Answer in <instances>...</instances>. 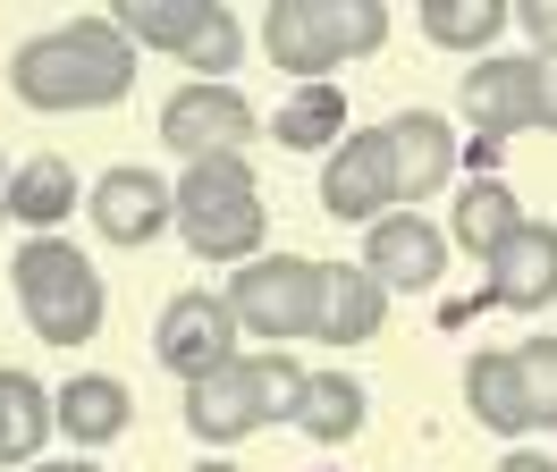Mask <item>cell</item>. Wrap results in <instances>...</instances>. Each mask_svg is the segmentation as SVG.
<instances>
[{
    "label": "cell",
    "mask_w": 557,
    "mask_h": 472,
    "mask_svg": "<svg viewBox=\"0 0 557 472\" xmlns=\"http://www.w3.org/2000/svg\"><path fill=\"white\" fill-rule=\"evenodd\" d=\"M516 228H523L516 186H498V177H473V186H465V202H456V245L490 262V253H498V245H507Z\"/></svg>",
    "instance_id": "24"
},
{
    "label": "cell",
    "mask_w": 557,
    "mask_h": 472,
    "mask_svg": "<svg viewBox=\"0 0 557 472\" xmlns=\"http://www.w3.org/2000/svg\"><path fill=\"white\" fill-rule=\"evenodd\" d=\"M516 371H523L532 431H557V337H523V346H516Z\"/></svg>",
    "instance_id": "25"
},
{
    "label": "cell",
    "mask_w": 557,
    "mask_h": 472,
    "mask_svg": "<svg viewBox=\"0 0 557 472\" xmlns=\"http://www.w3.org/2000/svg\"><path fill=\"white\" fill-rule=\"evenodd\" d=\"M195 472H237V464H220V456H211V464H195Z\"/></svg>",
    "instance_id": "31"
},
{
    "label": "cell",
    "mask_w": 557,
    "mask_h": 472,
    "mask_svg": "<svg viewBox=\"0 0 557 472\" xmlns=\"http://www.w3.org/2000/svg\"><path fill=\"white\" fill-rule=\"evenodd\" d=\"M381 321H388V287L372 270L363 262H321V321H313L321 346H363V337H381Z\"/></svg>",
    "instance_id": "15"
},
{
    "label": "cell",
    "mask_w": 557,
    "mask_h": 472,
    "mask_svg": "<svg viewBox=\"0 0 557 472\" xmlns=\"http://www.w3.org/2000/svg\"><path fill=\"white\" fill-rule=\"evenodd\" d=\"M363 270L381 278L388 296H431V287L448 278V236L431 228L422 211H388V220H372V236H363Z\"/></svg>",
    "instance_id": "11"
},
{
    "label": "cell",
    "mask_w": 557,
    "mask_h": 472,
    "mask_svg": "<svg viewBox=\"0 0 557 472\" xmlns=\"http://www.w3.org/2000/svg\"><path fill=\"white\" fill-rule=\"evenodd\" d=\"M60 431V413H51V388H42L35 371H0V464H42V438Z\"/></svg>",
    "instance_id": "20"
},
{
    "label": "cell",
    "mask_w": 557,
    "mask_h": 472,
    "mask_svg": "<svg viewBox=\"0 0 557 472\" xmlns=\"http://www.w3.org/2000/svg\"><path fill=\"white\" fill-rule=\"evenodd\" d=\"M465 405H473V422L490 431H532V405H523V371H516V346L498 355V346H473L465 355Z\"/></svg>",
    "instance_id": "18"
},
{
    "label": "cell",
    "mask_w": 557,
    "mask_h": 472,
    "mask_svg": "<svg viewBox=\"0 0 557 472\" xmlns=\"http://www.w3.org/2000/svg\"><path fill=\"white\" fill-rule=\"evenodd\" d=\"M516 17H523V34H532V51L557 60V0H516Z\"/></svg>",
    "instance_id": "26"
},
{
    "label": "cell",
    "mask_w": 557,
    "mask_h": 472,
    "mask_svg": "<svg viewBox=\"0 0 557 472\" xmlns=\"http://www.w3.org/2000/svg\"><path fill=\"white\" fill-rule=\"evenodd\" d=\"M381 135H388V161H397V211L422 202V195H440L456 177V127L440 110H397Z\"/></svg>",
    "instance_id": "14"
},
{
    "label": "cell",
    "mask_w": 557,
    "mask_h": 472,
    "mask_svg": "<svg viewBox=\"0 0 557 472\" xmlns=\"http://www.w3.org/2000/svg\"><path fill=\"white\" fill-rule=\"evenodd\" d=\"M363 380H355V371H305V388H296V413H287V422H296V431L305 438H321V447H347L355 431H363Z\"/></svg>",
    "instance_id": "19"
},
{
    "label": "cell",
    "mask_w": 557,
    "mask_h": 472,
    "mask_svg": "<svg viewBox=\"0 0 557 472\" xmlns=\"http://www.w3.org/2000/svg\"><path fill=\"white\" fill-rule=\"evenodd\" d=\"M456 94H465V119H473V135H482L490 152H498L507 135L541 127V60H532V51H523V60H507V51L473 60V76H465Z\"/></svg>",
    "instance_id": "10"
},
{
    "label": "cell",
    "mask_w": 557,
    "mask_h": 472,
    "mask_svg": "<svg viewBox=\"0 0 557 472\" xmlns=\"http://www.w3.org/2000/svg\"><path fill=\"white\" fill-rule=\"evenodd\" d=\"M321 211L330 220H388L397 211V161H388V135L381 127H347L321 161Z\"/></svg>",
    "instance_id": "9"
},
{
    "label": "cell",
    "mask_w": 557,
    "mask_h": 472,
    "mask_svg": "<svg viewBox=\"0 0 557 472\" xmlns=\"http://www.w3.org/2000/svg\"><path fill=\"white\" fill-rule=\"evenodd\" d=\"M414 9H422V34L440 51H473V60H490V42L516 17V0H414Z\"/></svg>",
    "instance_id": "22"
},
{
    "label": "cell",
    "mask_w": 557,
    "mask_h": 472,
    "mask_svg": "<svg viewBox=\"0 0 557 472\" xmlns=\"http://www.w3.org/2000/svg\"><path fill=\"white\" fill-rule=\"evenodd\" d=\"M51 413H60V431H69L76 447H110V438L127 431L136 397H127V380H110V371H76L69 388H51Z\"/></svg>",
    "instance_id": "16"
},
{
    "label": "cell",
    "mask_w": 557,
    "mask_h": 472,
    "mask_svg": "<svg viewBox=\"0 0 557 472\" xmlns=\"http://www.w3.org/2000/svg\"><path fill=\"white\" fill-rule=\"evenodd\" d=\"M211 17H220V0H110V26L136 51H177V60L203 42Z\"/></svg>",
    "instance_id": "17"
},
{
    "label": "cell",
    "mask_w": 557,
    "mask_h": 472,
    "mask_svg": "<svg viewBox=\"0 0 557 472\" xmlns=\"http://www.w3.org/2000/svg\"><path fill=\"white\" fill-rule=\"evenodd\" d=\"M347 135V94L338 85H296L278 101V152H330Z\"/></svg>",
    "instance_id": "23"
},
{
    "label": "cell",
    "mask_w": 557,
    "mask_h": 472,
    "mask_svg": "<svg viewBox=\"0 0 557 472\" xmlns=\"http://www.w3.org/2000/svg\"><path fill=\"white\" fill-rule=\"evenodd\" d=\"M161 144H170L177 161H220V152H245L253 144V101L237 85H177L161 101Z\"/></svg>",
    "instance_id": "8"
},
{
    "label": "cell",
    "mask_w": 557,
    "mask_h": 472,
    "mask_svg": "<svg viewBox=\"0 0 557 472\" xmlns=\"http://www.w3.org/2000/svg\"><path fill=\"white\" fill-rule=\"evenodd\" d=\"M490 278H482V303H507V312H541L557 296V228L549 220H523L498 253H490Z\"/></svg>",
    "instance_id": "13"
},
{
    "label": "cell",
    "mask_w": 557,
    "mask_h": 472,
    "mask_svg": "<svg viewBox=\"0 0 557 472\" xmlns=\"http://www.w3.org/2000/svg\"><path fill=\"white\" fill-rule=\"evenodd\" d=\"M26 472H102V464H85V456H69V464H26Z\"/></svg>",
    "instance_id": "29"
},
{
    "label": "cell",
    "mask_w": 557,
    "mask_h": 472,
    "mask_svg": "<svg viewBox=\"0 0 557 472\" xmlns=\"http://www.w3.org/2000/svg\"><path fill=\"white\" fill-rule=\"evenodd\" d=\"M76 211V169L60 152H35V161L9 169V220H26L35 236H51Z\"/></svg>",
    "instance_id": "21"
},
{
    "label": "cell",
    "mask_w": 557,
    "mask_h": 472,
    "mask_svg": "<svg viewBox=\"0 0 557 472\" xmlns=\"http://www.w3.org/2000/svg\"><path fill=\"white\" fill-rule=\"evenodd\" d=\"M0 220H9V169H0Z\"/></svg>",
    "instance_id": "30"
},
{
    "label": "cell",
    "mask_w": 557,
    "mask_h": 472,
    "mask_svg": "<svg viewBox=\"0 0 557 472\" xmlns=\"http://www.w3.org/2000/svg\"><path fill=\"white\" fill-rule=\"evenodd\" d=\"M127 85H136V42L110 17H76V26H51L9 51V94L26 110H51V119L110 110V101H127Z\"/></svg>",
    "instance_id": "1"
},
{
    "label": "cell",
    "mask_w": 557,
    "mask_h": 472,
    "mask_svg": "<svg viewBox=\"0 0 557 472\" xmlns=\"http://www.w3.org/2000/svg\"><path fill=\"white\" fill-rule=\"evenodd\" d=\"M152 355H161V371H177L186 388L211 380V371H228L237 363V312H228V296H211V287L170 296L161 303V330H152Z\"/></svg>",
    "instance_id": "7"
},
{
    "label": "cell",
    "mask_w": 557,
    "mask_h": 472,
    "mask_svg": "<svg viewBox=\"0 0 557 472\" xmlns=\"http://www.w3.org/2000/svg\"><path fill=\"white\" fill-rule=\"evenodd\" d=\"M177 195V236L195 262H253L262 236H271V211H262V177L245 152H220V161H186Z\"/></svg>",
    "instance_id": "2"
},
{
    "label": "cell",
    "mask_w": 557,
    "mask_h": 472,
    "mask_svg": "<svg viewBox=\"0 0 557 472\" xmlns=\"http://www.w3.org/2000/svg\"><path fill=\"white\" fill-rule=\"evenodd\" d=\"M85 211H94V228L110 236V245H152L161 228H177V195L170 177H152V169H102L94 177V195H85Z\"/></svg>",
    "instance_id": "12"
},
{
    "label": "cell",
    "mask_w": 557,
    "mask_h": 472,
    "mask_svg": "<svg viewBox=\"0 0 557 472\" xmlns=\"http://www.w3.org/2000/svg\"><path fill=\"white\" fill-rule=\"evenodd\" d=\"M228 312H237V330H253L262 346L313 337V321H321V262H305V253H253V262L228 278Z\"/></svg>",
    "instance_id": "6"
},
{
    "label": "cell",
    "mask_w": 557,
    "mask_h": 472,
    "mask_svg": "<svg viewBox=\"0 0 557 472\" xmlns=\"http://www.w3.org/2000/svg\"><path fill=\"white\" fill-rule=\"evenodd\" d=\"M388 42V0H271L262 51L296 85H330V67L363 60Z\"/></svg>",
    "instance_id": "3"
},
{
    "label": "cell",
    "mask_w": 557,
    "mask_h": 472,
    "mask_svg": "<svg viewBox=\"0 0 557 472\" xmlns=\"http://www.w3.org/2000/svg\"><path fill=\"white\" fill-rule=\"evenodd\" d=\"M498 472H557L549 456H532V447H516V456H498Z\"/></svg>",
    "instance_id": "28"
},
{
    "label": "cell",
    "mask_w": 557,
    "mask_h": 472,
    "mask_svg": "<svg viewBox=\"0 0 557 472\" xmlns=\"http://www.w3.org/2000/svg\"><path fill=\"white\" fill-rule=\"evenodd\" d=\"M296 388H305V363L271 346V355H237L228 371H211L186 388V431L203 438V447H237L253 438L262 422H287L296 413Z\"/></svg>",
    "instance_id": "5"
},
{
    "label": "cell",
    "mask_w": 557,
    "mask_h": 472,
    "mask_svg": "<svg viewBox=\"0 0 557 472\" xmlns=\"http://www.w3.org/2000/svg\"><path fill=\"white\" fill-rule=\"evenodd\" d=\"M532 60H541V51H532ZM541 127L557 135V60H541Z\"/></svg>",
    "instance_id": "27"
},
{
    "label": "cell",
    "mask_w": 557,
    "mask_h": 472,
    "mask_svg": "<svg viewBox=\"0 0 557 472\" xmlns=\"http://www.w3.org/2000/svg\"><path fill=\"white\" fill-rule=\"evenodd\" d=\"M9 278H17V312H26V330L42 346H94V330L110 312V287L69 236H26Z\"/></svg>",
    "instance_id": "4"
}]
</instances>
